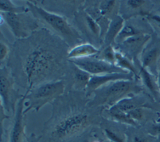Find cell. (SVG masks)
Wrapping results in <instances>:
<instances>
[{
    "mask_svg": "<svg viewBox=\"0 0 160 142\" xmlns=\"http://www.w3.org/2000/svg\"><path fill=\"white\" fill-rule=\"evenodd\" d=\"M69 46L46 28L12 45L8 65L16 83L27 91L49 81L63 80L70 72Z\"/></svg>",
    "mask_w": 160,
    "mask_h": 142,
    "instance_id": "6da1fadb",
    "label": "cell"
},
{
    "mask_svg": "<svg viewBox=\"0 0 160 142\" xmlns=\"http://www.w3.org/2000/svg\"><path fill=\"white\" fill-rule=\"evenodd\" d=\"M74 91L61 96L53 103L52 115L44 124L42 138L45 142H67L101 124L102 108L89 106V99Z\"/></svg>",
    "mask_w": 160,
    "mask_h": 142,
    "instance_id": "7a4b0ae2",
    "label": "cell"
},
{
    "mask_svg": "<svg viewBox=\"0 0 160 142\" xmlns=\"http://www.w3.org/2000/svg\"><path fill=\"white\" fill-rule=\"evenodd\" d=\"M27 6L41 24L45 26L46 29L64 41L69 48H73L83 43L82 33L78 29L74 27L65 16L46 10L31 1L27 2Z\"/></svg>",
    "mask_w": 160,
    "mask_h": 142,
    "instance_id": "3957f363",
    "label": "cell"
},
{
    "mask_svg": "<svg viewBox=\"0 0 160 142\" xmlns=\"http://www.w3.org/2000/svg\"><path fill=\"white\" fill-rule=\"evenodd\" d=\"M146 92L141 82L136 80H119L100 88L89 100V106L104 110L112 107L129 96Z\"/></svg>",
    "mask_w": 160,
    "mask_h": 142,
    "instance_id": "277c9868",
    "label": "cell"
},
{
    "mask_svg": "<svg viewBox=\"0 0 160 142\" xmlns=\"http://www.w3.org/2000/svg\"><path fill=\"white\" fill-rule=\"evenodd\" d=\"M66 89L64 80L49 81L32 88L31 90L25 93L26 104L25 115L31 110L39 111L42 107L47 104H53L56 100L63 95Z\"/></svg>",
    "mask_w": 160,
    "mask_h": 142,
    "instance_id": "5b68a950",
    "label": "cell"
},
{
    "mask_svg": "<svg viewBox=\"0 0 160 142\" xmlns=\"http://www.w3.org/2000/svg\"><path fill=\"white\" fill-rule=\"evenodd\" d=\"M3 23L18 40L28 38L39 29V22L30 10L19 14L1 12V25Z\"/></svg>",
    "mask_w": 160,
    "mask_h": 142,
    "instance_id": "8992f818",
    "label": "cell"
},
{
    "mask_svg": "<svg viewBox=\"0 0 160 142\" xmlns=\"http://www.w3.org/2000/svg\"><path fill=\"white\" fill-rule=\"evenodd\" d=\"M16 80L12 72L7 66L1 67L0 70V97L1 105L6 112H12L15 115L17 104L23 95L15 89Z\"/></svg>",
    "mask_w": 160,
    "mask_h": 142,
    "instance_id": "52a82bcc",
    "label": "cell"
},
{
    "mask_svg": "<svg viewBox=\"0 0 160 142\" xmlns=\"http://www.w3.org/2000/svg\"><path fill=\"white\" fill-rule=\"evenodd\" d=\"M69 62H71L87 72H89V74L92 76L109 74V73H129V72H127L123 69L117 66L116 65L102 61L96 56L88 57V58L69 60Z\"/></svg>",
    "mask_w": 160,
    "mask_h": 142,
    "instance_id": "ba28073f",
    "label": "cell"
},
{
    "mask_svg": "<svg viewBox=\"0 0 160 142\" xmlns=\"http://www.w3.org/2000/svg\"><path fill=\"white\" fill-rule=\"evenodd\" d=\"M152 34L145 33L133 36L122 43L114 45L115 50L130 59L136 65L140 63V56L148 42L151 40Z\"/></svg>",
    "mask_w": 160,
    "mask_h": 142,
    "instance_id": "9c48e42d",
    "label": "cell"
},
{
    "mask_svg": "<svg viewBox=\"0 0 160 142\" xmlns=\"http://www.w3.org/2000/svg\"><path fill=\"white\" fill-rule=\"evenodd\" d=\"M75 20L82 32L85 34V36L88 37L89 43H92L93 45H95V43L96 45L100 44L102 47L101 43L103 42L102 31L98 22L84 9H80L76 13Z\"/></svg>",
    "mask_w": 160,
    "mask_h": 142,
    "instance_id": "30bf717a",
    "label": "cell"
},
{
    "mask_svg": "<svg viewBox=\"0 0 160 142\" xmlns=\"http://www.w3.org/2000/svg\"><path fill=\"white\" fill-rule=\"evenodd\" d=\"M140 64L152 74L158 76L160 66V37L152 36L140 56Z\"/></svg>",
    "mask_w": 160,
    "mask_h": 142,
    "instance_id": "8fae6325",
    "label": "cell"
},
{
    "mask_svg": "<svg viewBox=\"0 0 160 142\" xmlns=\"http://www.w3.org/2000/svg\"><path fill=\"white\" fill-rule=\"evenodd\" d=\"M25 105L26 95H23L17 104L16 111L14 115V121L8 135V142H27L28 136L26 134V119H25Z\"/></svg>",
    "mask_w": 160,
    "mask_h": 142,
    "instance_id": "7c38bea8",
    "label": "cell"
},
{
    "mask_svg": "<svg viewBox=\"0 0 160 142\" xmlns=\"http://www.w3.org/2000/svg\"><path fill=\"white\" fill-rule=\"evenodd\" d=\"M152 103H157V102H155V100L148 93L143 92L129 96L125 99L122 100L121 101L109 109H112L114 111H122V112H129L134 109L141 108V107L154 109L153 104Z\"/></svg>",
    "mask_w": 160,
    "mask_h": 142,
    "instance_id": "4fadbf2b",
    "label": "cell"
},
{
    "mask_svg": "<svg viewBox=\"0 0 160 142\" xmlns=\"http://www.w3.org/2000/svg\"><path fill=\"white\" fill-rule=\"evenodd\" d=\"M119 80H136L132 73H109V74L92 76L87 86L85 95L87 97H91L94 93L100 88L110 84L112 82ZM137 81V80H136Z\"/></svg>",
    "mask_w": 160,
    "mask_h": 142,
    "instance_id": "5bb4252c",
    "label": "cell"
},
{
    "mask_svg": "<svg viewBox=\"0 0 160 142\" xmlns=\"http://www.w3.org/2000/svg\"><path fill=\"white\" fill-rule=\"evenodd\" d=\"M149 3L148 1L142 0H128L121 3L119 10V16L123 17L125 21L135 18L136 16L144 17L148 13L151 12L148 9Z\"/></svg>",
    "mask_w": 160,
    "mask_h": 142,
    "instance_id": "9a60e30c",
    "label": "cell"
},
{
    "mask_svg": "<svg viewBox=\"0 0 160 142\" xmlns=\"http://www.w3.org/2000/svg\"><path fill=\"white\" fill-rule=\"evenodd\" d=\"M138 67L140 82L144 88L145 91L151 96L155 102L160 104V89L158 76L151 73L140 63L138 64Z\"/></svg>",
    "mask_w": 160,
    "mask_h": 142,
    "instance_id": "2e32d148",
    "label": "cell"
},
{
    "mask_svg": "<svg viewBox=\"0 0 160 142\" xmlns=\"http://www.w3.org/2000/svg\"><path fill=\"white\" fill-rule=\"evenodd\" d=\"M125 22L126 21L119 15L112 20L108 28V31L105 34L102 47L110 46V45L114 46L115 41L117 39L118 36L119 35L120 32L122 31L123 26L125 24Z\"/></svg>",
    "mask_w": 160,
    "mask_h": 142,
    "instance_id": "e0dca14e",
    "label": "cell"
},
{
    "mask_svg": "<svg viewBox=\"0 0 160 142\" xmlns=\"http://www.w3.org/2000/svg\"><path fill=\"white\" fill-rule=\"evenodd\" d=\"M71 77L72 78L73 91L85 93L87 86L89 84L92 75H90L89 72H87L72 63H71Z\"/></svg>",
    "mask_w": 160,
    "mask_h": 142,
    "instance_id": "ac0fdd59",
    "label": "cell"
},
{
    "mask_svg": "<svg viewBox=\"0 0 160 142\" xmlns=\"http://www.w3.org/2000/svg\"><path fill=\"white\" fill-rule=\"evenodd\" d=\"M100 49L90 43H83L77 46L71 48L68 52V58L69 60L83 59L96 56L99 53Z\"/></svg>",
    "mask_w": 160,
    "mask_h": 142,
    "instance_id": "d6986e66",
    "label": "cell"
},
{
    "mask_svg": "<svg viewBox=\"0 0 160 142\" xmlns=\"http://www.w3.org/2000/svg\"><path fill=\"white\" fill-rule=\"evenodd\" d=\"M115 65L118 66L121 69H123L127 72L132 73L136 79L140 82V77H139V67L138 64L136 65V63L132 61L130 59H129L127 56L123 55L122 53L116 50V62Z\"/></svg>",
    "mask_w": 160,
    "mask_h": 142,
    "instance_id": "ffe728a7",
    "label": "cell"
},
{
    "mask_svg": "<svg viewBox=\"0 0 160 142\" xmlns=\"http://www.w3.org/2000/svg\"><path fill=\"white\" fill-rule=\"evenodd\" d=\"M103 133L110 142H128V135L123 132L122 129L118 126H111L102 122Z\"/></svg>",
    "mask_w": 160,
    "mask_h": 142,
    "instance_id": "44dd1931",
    "label": "cell"
},
{
    "mask_svg": "<svg viewBox=\"0 0 160 142\" xmlns=\"http://www.w3.org/2000/svg\"><path fill=\"white\" fill-rule=\"evenodd\" d=\"M149 33L151 34L149 32L143 30L141 27H139L137 24L135 25L131 22H125V24L123 26L122 31L120 32L119 35L118 36L117 39L115 41V44H118V43H122L123 41L126 40L127 38L131 37L133 36H136V35H140V34H145Z\"/></svg>",
    "mask_w": 160,
    "mask_h": 142,
    "instance_id": "7402d4cb",
    "label": "cell"
},
{
    "mask_svg": "<svg viewBox=\"0 0 160 142\" xmlns=\"http://www.w3.org/2000/svg\"><path fill=\"white\" fill-rule=\"evenodd\" d=\"M107 111V114H108V118L110 120L115 123L120 124H125V125H129V126H132L134 128H138L139 125L136 121H134L129 117L128 112H122V111H114L112 109H107L105 110Z\"/></svg>",
    "mask_w": 160,
    "mask_h": 142,
    "instance_id": "603a6c76",
    "label": "cell"
},
{
    "mask_svg": "<svg viewBox=\"0 0 160 142\" xmlns=\"http://www.w3.org/2000/svg\"><path fill=\"white\" fill-rule=\"evenodd\" d=\"M0 11L3 13H11V14H19V13L28 12L29 9L28 6H18L10 0H1L0 1Z\"/></svg>",
    "mask_w": 160,
    "mask_h": 142,
    "instance_id": "cb8c5ba5",
    "label": "cell"
},
{
    "mask_svg": "<svg viewBox=\"0 0 160 142\" xmlns=\"http://www.w3.org/2000/svg\"><path fill=\"white\" fill-rule=\"evenodd\" d=\"M96 57L115 65V62H116V50H115L113 45L102 47V48H100L99 53L96 55Z\"/></svg>",
    "mask_w": 160,
    "mask_h": 142,
    "instance_id": "d4e9b609",
    "label": "cell"
},
{
    "mask_svg": "<svg viewBox=\"0 0 160 142\" xmlns=\"http://www.w3.org/2000/svg\"><path fill=\"white\" fill-rule=\"evenodd\" d=\"M157 138L149 135L147 131H136L128 135V142H155Z\"/></svg>",
    "mask_w": 160,
    "mask_h": 142,
    "instance_id": "484cf974",
    "label": "cell"
},
{
    "mask_svg": "<svg viewBox=\"0 0 160 142\" xmlns=\"http://www.w3.org/2000/svg\"><path fill=\"white\" fill-rule=\"evenodd\" d=\"M11 53V49L6 38L3 36V32H1V38H0V62H1V67L3 66V63L4 61L9 58Z\"/></svg>",
    "mask_w": 160,
    "mask_h": 142,
    "instance_id": "4316f807",
    "label": "cell"
},
{
    "mask_svg": "<svg viewBox=\"0 0 160 142\" xmlns=\"http://www.w3.org/2000/svg\"><path fill=\"white\" fill-rule=\"evenodd\" d=\"M143 18L148 22V24L151 26V27L157 30L158 32L160 33V14L151 11L148 13Z\"/></svg>",
    "mask_w": 160,
    "mask_h": 142,
    "instance_id": "83f0119b",
    "label": "cell"
},
{
    "mask_svg": "<svg viewBox=\"0 0 160 142\" xmlns=\"http://www.w3.org/2000/svg\"><path fill=\"white\" fill-rule=\"evenodd\" d=\"M146 131L154 137H158L160 135V120L147 124Z\"/></svg>",
    "mask_w": 160,
    "mask_h": 142,
    "instance_id": "f1b7e54d",
    "label": "cell"
},
{
    "mask_svg": "<svg viewBox=\"0 0 160 142\" xmlns=\"http://www.w3.org/2000/svg\"><path fill=\"white\" fill-rule=\"evenodd\" d=\"M42 140V135H37L35 134L32 133L28 136L27 139V142H39Z\"/></svg>",
    "mask_w": 160,
    "mask_h": 142,
    "instance_id": "f546056e",
    "label": "cell"
},
{
    "mask_svg": "<svg viewBox=\"0 0 160 142\" xmlns=\"http://www.w3.org/2000/svg\"><path fill=\"white\" fill-rule=\"evenodd\" d=\"M155 142H160V135L158 137L157 140H156V141H155Z\"/></svg>",
    "mask_w": 160,
    "mask_h": 142,
    "instance_id": "4dcf8cb0",
    "label": "cell"
}]
</instances>
